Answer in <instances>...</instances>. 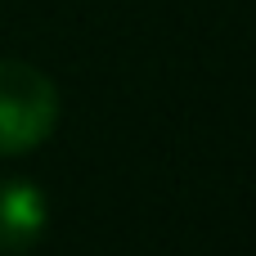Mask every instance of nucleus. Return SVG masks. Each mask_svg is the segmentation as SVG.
I'll use <instances>...</instances> for the list:
<instances>
[{"label": "nucleus", "instance_id": "f257e3e1", "mask_svg": "<svg viewBox=\"0 0 256 256\" xmlns=\"http://www.w3.org/2000/svg\"><path fill=\"white\" fill-rule=\"evenodd\" d=\"M54 126H58L54 81L22 58H0V158H18L45 144Z\"/></svg>", "mask_w": 256, "mask_h": 256}, {"label": "nucleus", "instance_id": "f03ea898", "mask_svg": "<svg viewBox=\"0 0 256 256\" xmlns=\"http://www.w3.org/2000/svg\"><path fill=\"white\" fill-rule=\"evenodd\" d=\"M50 220L45 194L32 180H0V252H27Z\"/></svg>", "mask_w": 256, "mask_h": 256}]
</instances>
